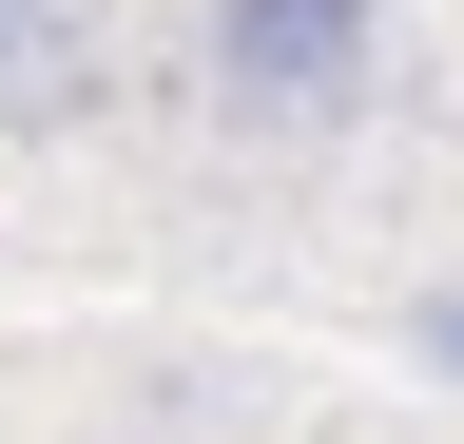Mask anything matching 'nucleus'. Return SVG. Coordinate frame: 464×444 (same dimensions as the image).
Instances as JSON below:
<instances>
[{
    "label": "nucleus",
    "instance_id": "obj_1",
    "mask_svg": "<svg viewBox=\"0 0 464 444\" xmlns=\"http://www.w3.org/2000/svg\"><path fill=\"white\" fill-rule=\"evenodd\" d=\"M368 59H387V0H213V20H194V97H213V117H252V136L348 117Z\"/></svg>",
    "mask_w": 464,
    "mask_h": 444
},
{
    "label": "nucleus",
    "instance_id": "obj_2",
    "mask_svg": "<svg viewBox=\"0 0 464 444\" xmlns=\"http://www.w3.org/2000/svg\"><path fill=\"white\" fill-rule=\"evenodd\" d=\"M406 367H426V386H464V270H445V290H406Z\"/></svg>",
    "mask_w": 464,
    "mask_h": 444
}]
</instances>
